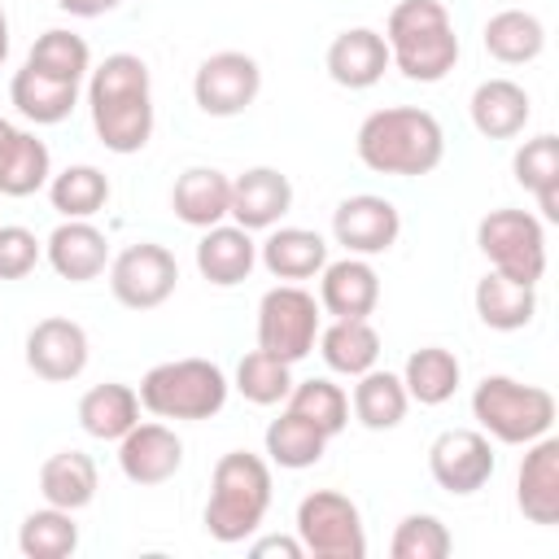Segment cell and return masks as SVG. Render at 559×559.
Returning <instances> with one entry per match:
<instances>
[{"label":"cell","instance_id":"6da1fadb","mask_svg":"<svg viewBox=\"0 0 559 559\" xmlns=\"http://www.w3.org/2000/svg\"><path fill=\"white\" fill-rule=\"evenodd\" d=\"M87 114L96 127V140L131 157L153 140V79L148 66L135 52H109L87 74Z\"/></svg>","mask_w":559,"mask_h":559},{"label":"cell","instance_id":"7a4b0ae2","mask_svg":"<svg viewBox=\"0 0 559 559\" xmlns=\"http://www.w3.org/2000/svg\"><path fill=\"white\" fill-rule=\"evenodd\" d=\"M358 162L376 175H397V179H415L441 166L445 157V131L437 122V114L415 109V105H389L362 118L358 127Z\"/></svg>","mask_w":559,"mask_h":559},{"label":"cell","instance_id":"3957f363","mask_svg":"<svg viewBox=\"0 0 559 559\" xmlns=\"http://www.w3.org/2000/svg\"><path fill=\"white\" fill-rule=\"evenodd\" d=\"M380 35L389 44V66L411 83H441L459 61L454 17L441 0H397Z\"/></svg>","mask_w":559,"mask_h":559},{"label":"cell","instance_id":"277c9868","mask_svg":"<svg viewBox=\"0 0 559 559\" xmlns=\"http://www.w3.org/2000/svg\"><path fill=\"white\" fill-rule=\"evenodd\" d=\"M271 511V463L249 450H227L210 476L205 533L223 546H236L262 528Z\"/></svg>","mask_w":559,"mask_h":559},{"label":"cell","instance_id":"5b68a950","mask_svg":"<svg viewBox=\"0 0 559 559\" xmlns=\"http://www.w3.org/2000/svg\"><path fill=\"white\" fill-rule=\"evenodd\" d=\"M227 376L210 358H170L144 371L140 406L157 419H214L227 406Z\"/></svg>","mask_w":559,"mask_h":559},{"label":"cell","instance_id":"8992f818","mask_svg":"<svg viewBox=\"0 0 559 559\" xmlns=\"http://www.w3.org/2000/svg\"><path fill=\"white\" fill-rule=\"evenodd\" d=\"M472 415L485 437L502 445H528L555 428V393L542 384H524L515 376H485L472 389Z\"/></svg>","mask_w":559,"mask_h":559},{"label":"cell","instance_id":"52a82bcc","mask_svg":"<svg viewBox=\"0 0 559 559\" xmlns=\"http://www.w3.org/2000/svg\"><path fill=\"white\" fill-rule=\"evenodd\" d=\"M476 245L507 280L537 288V280L546 275V227L528 210H489L476 223Z\"/></svg>","mask_w":559,"mask_h":559},{"label":"cell","instance_id":"ba28073f","mask_svg":"<svg viewBox=\"0 0 559 559\" xmlns=\"http://www.w3.org/2000/svg\"><path fill=\"white\" fill-rule=\"evenodd\" d=\"M323 328V310L319 297L306 293L301 284H275L262 293L258 301V349L284 358V362H301Z\"/></svg>","mask_w":559,"mask_h":559},{"label":"cell","instance_id":"9c48e42d","mask_svg":"<svg viewBox=\"0 0 559 559\" xmlns=\"http://www.w3.org/2000/svg\"><path fill=\"white\" fill-rule=\"evenodd\" d=\"M297 542L314 559H362L367 555V533L354 498L336 489H314L297 502Z\"/></svg>","mask_w":559,"mask_h":559},{"label":"cell","instance_id":"30bf717a","mask_svg":"<svg viewBox=\"0 0 559 559\" xmlns=\"http://www.w3.org/2000/svg\"><path fill=\"white\" fill-rule=\"evenodd\" d=\"M175 284H179V262L157 240L127 245L118 258H109V293L127 310H157V306H166Z\"/></svg>","mask_w":559,"mask_h":559},{"label":"cell","instance_id":"8fae6325","mask_svg":"<svg viewBox=\"0 0 559 559\" xmlns=\"http://www.w3.org/2000/svg\"><path fill=\"white\" fill-rule=\"evenodd\" d=\"M262 92V66L249 52L223 48L210 52L192 74V100L210 118H236L245 114Z\"/></svg>","mask_w":559,"mask_h":559},{"label":"cell","instance_id":"7c38bea8","mask_svg":"<svg viewBox=\"0 0 559 559\" xmlns=\"http://www.w3.org/2000/svg\"><path fill=\"white\" fill-rule=\"evenodd\" d=\"M493 467H498V459H493V445L480 428H445L428 445V472L454 498H467V493L485 489Z\"/></svg>","mask_w":559,"mask_h":559},{"label":"cell","instance_id":"4fadbf2b","mask_svg":"<svg viewBox=\"0 0 559 559\" xmlns=\"http://www.w3.org/2000/svg\"><path fill=\"white\" fill-rule=\"evenodd\" d=\"M397 236H402V214L389 197L358 192L332 210V240L354 258L389 253L397 245Z\"/></svg>","mask_w":559,"mask_h":559},{"label":"cell","instance_id":"5bb4252c","mask_svg":"<svg viewBox=\"0 0 559 559\" xmlns=\"http://www.w3.org/2000/svg\"><path fill=\"white\" fill-rule=\"evenodd\" d=\"M87 358H92L87 332L66 314H48L26 332V367L48 384L79 380L87 371Z\"/></svg>","mask_w":559,"mask_h":559},{"label":"cell","instance_id":"9a60e30c","mask_svg":"<svg viewBox=\"0 0 559 559\" xmlns=\"http://www.w3.org/2000/svg\"><path fill=\"white\" fill-rule=\"evenodd\" d=\"M293 210V183L275 166H249L231 179V210L227 218L245 231H271Z\"/></svg>","mask_w":559,"mask_h":559},{"label":"cell","instance_id":"2e32d148","mask_svg":"<svg viewBox=\"0 0 559 559\" xmlns=\"http://www.w3.org/2000/svg\"><path fill=\"white\" fill-rule=\"evenodd\" d=\"M118 467L131 485H166L183 467V441L166 424H135L127 437H118Z\"/></svg>","mask_w":559,"mask_h":559},{"label":"cell","instance_id":"e0dca14e","mask_svg":"<svg viewBox=\"0 0 559 559\" xmlns=\"http://www.w3.org/2000/svg\"><path fill=\"white\" fill-rule=\"evenodd\" d=\"M524 463L515 472V507L528 524L555 528L559 524V437H537L524 445Z\"/></svg>","mask_w":559,"mask_h":559},{"label":"cell","instance_id":"ac0fdd59","mask_svg":"<svg viewBox=\"0 0 559 559\" xmlns=\"http://www.w3.org/2000/svg\"><path fill=\"white\" fill-rule=\"evenodd\" d=\"M44 258H48V266L61 280L87 284V280L105 275V266H109V240H105V231L92 218H66L44 240Z\"/></svg>","mask_w":559,"mask_h":559},{"label":"cell","instance_id":"d6986e66","mask_svg":"<svg viewBox=\"0 0 559 559\" xmlns=\"http://www.w3.org/2000/svg\"><path fill=\"white\" fill-rule=\"evenodd\" d=\"M380 306V275L367 258L345 253L319 271V310L332 319H371Z\"/></svg>","mask_w":559,"mask_h":559},{"label":"cell","instance_id":"ffe728a7","mask_svg":"<svg viewBox=\"0 0 559 559\" xmlns=\"http://www.w3.org/2000/svg\"><path fill=\"white\" fill-rule=\"evenodd\" d=\"M323 66H328V79H332V83H341V87H349V92H367V87H376V83L384 79V70H389V44H384V35L371 31V26H349V31H341V35L328 44Z\"/></svg>","mask_w":559,"mask_h":559},{"label":"cell","instance_id":"44dd1931","mask_svg":"<svg viewBox=\"0 0 559 559\" xmlns=\"http://www.w3.org/2000/svg\"><path fill=\"white\" fill-rule=\"evenodd\" d=\"M258 266V245L253 231L236 227V223H214L201 231L197 240V271L201 280H210L214 288H236L249 280V271Z\"/></svg>","mask_w":559,"mask_h":559},{"label":"cell","instance_id":"7402d4cb","mask_svg":"<svg viewBox=\"0 0 559 559\" xmlns=\"http://www.w3.org/2000/svg\"><path fill=\"white\" fill-rule=\"evenodd\" d=\"M467 114L485 140H515L533 118V100L515 79H485L476 83Z\"/></svg>","mask_w":559,"mask_h":559},{"label":"cell","instance_id":"603a6c76","mask_svg":"<svg viewBox=\"0 0 559 559\" xmlns=\"http://www.w3.org/2000/svg\"><path fill=\"white\" fill-rule=\"evenodd\" d=\"M258 262L284 280V284H301V280H314L323 266H328V240L310 227H271L266 240L258 245Z\"/></svg>","mask_w":559,"mask_h":559},{"label":"cell","instance_id":"cb8c5ba5","mask_svg":"<svg viewBox=\"0 0 559 559\" xmlns=\"http://www.w3.org/2000/svg\"><path fill=\"white\" fill-rule=\"evenodd\" d=\"M170 210L179 223L205 231L227 218L231 210V179L214 166H188L170 188Z\"/></svg>","mask_w":559,"mask_h":559},{"label":"cell","instance_id":"d4e9b609","mask_svg":"<svg viewBox=\"0 0 559 559\" xmlns=\"http://www.w3.org/2000/svg\"><path fill=\"white\" fill-rule=\"evenodd\" d=\"M96 489H100V472H96V459L83 450H57L39 467V493L48 507L83 511L96 498Z\"/></svg>","mask_w":559,"mask_h":559},{"label":"cell","instance_id":"484cf974","mask_svg":"<svg viewBox=\"0 0 559 559\" xmlns=\"http://www.w3.org/2000/svg\"><path fill=\"white\" fill-rule=\"evenodd\" d=\"M79 424L96 441H118L140 424V393L131 384H122V380L92 384L79 397Z\"/></svg>","mask_w":559,"mask_h":559},{"label":"cell","instance_id":"4316f807","mask_svg":"<svg viewBox=\"0 0 559 559\" xmlns=\"http://www.w3.org/2000/svg\"><path fill=\"white\" fill-rule=\"evenodd\" d=\"M9 100H13V109H17L26 122H35V127H57V122H66V118L74 114V105H79V83H61V79H48V74L22 66V70L13 74V83H9Z\"/></svg>","mask_w":559,"mask_h":559},{"label":"cell","instance_id":"83f0119b","mask_svg":"<svg viewBox=\"0 0 559 559\" xmlns=\"http://www.w3.org/2000/svg\"><path fill=\"white\" fill-rule=\"evenodd\" d=\"M472 301H476L480 323L493 328V332H520L537 314V288L533 284H520V280H507L498 271H489V275L476 280Z\"/></svg>","mask_w":559,"mask_h":559},{"label":"cell","instance_id":"f1b7e54d","mask_svg":"<svg viewBox=\"0 0 559 559\" xmlns=\"http://www.w3.org/2000/svg\"><path fill=\"white\" fill-rule=\"evenodd\" d=\"M480 39H485V52L493 61H502V66H528V61H537L546 52V26L528 9H502V13H493L485 22Z\"/></svg>","mask_w":559,"mask_h":559},{"label":"cell","instance_id":"f546056e","mask_svg":"<svg viewBox=\"0 0 559 559\" xmlns=\"http://www.w3.org/2000/svg\"><path fill=\"white\" fill-rule=\"evenodd\" d=\"M319 354L336 376H362L380 362V332L371 319H332L319 328Z\"/></svg>","mask_w":559,"mask_h":559},{"label":"cell","instance_id":"4dcf8cb0","mask_svg":"<svg viewBox=\"0 0 559 559\" xmlns=\"http://www.w3.org/2000/svg\"><path fill=\"white\" fill-rule=\"evenodd\" d=\"M354 380H358V384H354L349 406H354V419H358L362 428H371V432H389V428H397V424L406 419V411H411V393H406L402 376L371 367V371H362V376H354Z\"/></svg>","mask_w":559,"mask_h":559},{"label":"cell","instance_id":"1f68e13d","mask_svg":"<svg viewBox=\"0 0 559 559\" xmlns=\"http://www.w3.org/2000/svg\"><path fill=\"white\" fill-rule=\"evenodd\" d=\"M459 380H463V367H459V358H454L445 345L411 349V358H406V367H402V384H406L411 402H419V406H441V402H450L454 389H459Z\"/></svg>","mask_w":559,"mask_h":559},{"label":"cell","instance_id":"d6a6232c","mask_svg":"<svg viewBox=\"0 0 559 559\" xmlns=\"http://www.w3.org/2000/svg\"><path fill=\"white\" fill-rule=\"evenodd\" d=\"M52 179V153L35 131H13L9 148L0 153V197H31L48 188Z\"/></svg>","mask_w":559,"mask_h":559},{"label":"cell","instance_id":"836d02e7","mask_svg":"<svg viewBox=\"0 0 559 559\" xmlns=\"http://www.w3.org/2000/svg\"><path fill=\"white\" fill-rule=\"evenodd\" d=\"M109 175L100 166H66L61 175L48 179V201L61 218H96L105 205H109Z\"/></svg>","mask_w":559,"mask_h":559},{"label":"cell","instance_id":"e575fe53","mask_svg":"<svg viewBox=\"0 0 559 559\" xmlns=\"http://www.w3.org/2000/svg\"><path fill=\"white\" fill-rule=\"evenodd\" d=\"M284 411H293V415H301L306 424H314L328 441L336 437V432H345V424H349V397H345V389L341 384H332L328 376H310V380H293V389H288V397H284Z\"/></svg>","mask_w":559,"mask_h":559},{"label":"cell","instance_id":"d590c367","mask_svg":"<svg viewBox=\"0 0 559 559\" xmlns=\"http://www.w3.org/2000/svg\"><path fill=\"white\" fill-rule=\"evenodd\" d=\"M262 445H266V459H271L275 467L301 472V467H314V463L323 459V450H328V437H323L314 424H306L301 415H293V411H280V419H271V424H266V437H262Z\"/></svg>","mask_w":559,"mask_h":559},{"label":"cell","instance_id":"8d00e7d4","mask_svg":"<svg viewBox=\"0 0 559 559\" xmlns=\"http://www.w3.org/2000/svg\"><path fill=\"white\" fill-rule=\"evenodd\" d=\"M26 66L39 70V74H48V79H61V83H83L92 74V48H87L83 35L52 26V31H44L31 44Z\"/></svg>","mask_w":559,"mask_h":559},{"label":"cell","instance_id":"74e56055","mask_svg":"<svg viewBox=\"0 0 559 559\" xmlns=\"http://www.w3.org/2000/svg\"><path fill=\"white\" fill-rule=\"evenodd\" d=\"M17 550L26 559H66L79 550V524H74V511H61V507H39L22 520L17 528Z\"/></svg>","mask_w":559,"mask_h":559},{"label":"cell","instance_id":"f35d334b","mask_svg":"<svg viewBox=\"0 0 559 559\" xmlns=\"http://www.w3.org/2000/svg\"><path fill=\"white\" fill-rule=\"evenodd\" d=\"M293 389V362L266 354V349H249L236 367V393L253 406H280Z\"/></svg>","mask_w":559,"mask_h":559},{"label":"cell","instance_id":"ab89813d","mask_svg":"<svg viewBox=\"0 0 559 559\" xmlns=\"http://www.w3.org/2000/svg\"><path fill=\"white\" fill-rule=\"evenodd\" d=\"M511 170H515V183L524 192H533V197L559 188V135L546 131V135L524 140L515 148V157H511Z\"/></svg>","mask_w":559,"mask_h":559},{"label":"cell","instance_id":"60d3db41","mask_svg":"<svg viewBox=\"0 0 559 559\" xmlns=\"http://www.w3.org/2000/svg\"><path fill=\"white\" fill-rule=\"evenodd\" d=\"M450 546H454V537H450V528L437 520V515H406L402 524H397V533H393V542H389V555L393 559H445L450 555Z\"/></svg>","mask_w":559,"mask_h":559},{"label":"cell","instance_id":"b9f144b4","mask_svg":"<svg viewBox=\"0 0 559 559\" xmlns=\"http://www.w3.org/2000/svg\"><path fill=\"white\" fill-rule=\"evenodd\" d=\"M44 258V245L35 240L31 227L4 223L0 227V280H26Z\"/></svg>","mask_w":559,"mask_h":559},{"label":"cell","instance_id":"7bdbcfd3","mask_svg":"<svg viewBox=\"0 0 559 559\" xmlns=\"http://www.w3.org/2000/svg\"><path fill=\"white\" fill-rule=\"evenodd\" d=\"M249 555H253V559H271V555H280V559H301L306 550H301V542H297V537L271 533V537H258V542L249 546Z\"/></svg>","mask_w":559,"mask_h":559},{"label":"cell","instance_id":"ee69618b","mask_svg":"<svg viewBox=\"0 0 559 559\" xmlns=\"http://www.w3.org/2000/svg\"><path fill=\"white\" fill-rule=\"evenodd\" d=\"M118 4L122 0H57V9L70 13V17H100V13L118 9Z\"/></svg>","mask_w":559,"mask_h":559},{"label":"cell","instance_id":"f6af8a7d","mask_svg":"<svg viewBox=\"0 0 559 559\" xmlns=\"http://www.w3.org/2000/svg\"><path fill=\"white\" fill-rule=\"evenodd\" d=\"M9 57V17H4V4H0V66Z\"/></svg>","mask_w":559,"mask_h":559},{"label":"cell","instance_id":"bcb514c9","mask_svg":"<svg viewBox=\"0 0 559 559\" xmlns=\"http://www.w3.org/2000/svg\"><path fill=\"white\" fill-rule=\"evenodd\" d=\"M13 131H17V127H13L9 118H0V153L9 148V140H13Z\"/></svg>","mask_w":559,"mask_h":559}]
</instances>
